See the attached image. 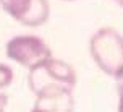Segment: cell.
Segmentation results:
<instances>
[{"instance_id": "obj_1", "label": "cell", "mask_w": 123, "mask_h": 112, "mask_svg": "<svg viewBox=\"0 0 123 112\" xmlns=\"http://www.w3.org/2000/svg\"><path fill=\"white\" fill-rule=\"evenodd\" d=\"M92 60L104 73L118 78L123 72V36L113 28H100L89 41Z\"/></svg>"}, {"instance_id": "obj_2", "label": "cell", "mask_w": 123, "mask_h": 112, "mask_svg": "<svg viewBox=\"0 0 123 112\" xmlns=\"http://www.w3.org/2000/svg\"><path fill=\"white\" fill-rule=\"evenodd\" d=\"M28 86L34 94L47 88H65L73 91L76 86V72L70 63L50 57L29 70Z\"/></svg>"}, {"instance_id": "obj_3", "label": "cell", "mask_w": 123, "mask_h": 112, "mask_svg": "<svg viewBox=\"0 0 123 112\" xmlns=\"http://www.w3.org/2000/svg\"><path fill=\"white\" fill-rule=\"evenodd\" d=\"M6 57L21 67L32 68L52 57V50L39 36L19 34L6 42Z\"/></svg>"}, {"instance_id": "obj_4", "label": "cell", "mask_w": 123, "mask_h": 112, "mask_svg": "<svg viewBox=\"0 0 123 112\" xmlns=\"http://www.w3.org/2000/svg\"><path fill=\"white\" fill-rule=\"evenodd\" d=\"M0 5L13 20L29 28L42 26L49 20L47 0H0Z\"/></svg>"}, {"instance_id": "obj_5", "label": "cell", "mask_w": 123, "mask_h": 112, "mask_svg": "<svg viewBox=\"0 0 123 112\" xmlns=\"http://www.w3.org/2000/svg\"><path fill=\"white\" fill-rule=\"evenodd\" d=\"M34 109L41 112H73V91L65 88H47L36 94Z\"/></svg>"}, {"instance_id": "obj_6", "label": "cell", "mask_w": 123, "mask_h": 112, "mask_svg": "<svg viewBox=\"0 0 123 112\" xmlns=\"http://www.w3.org/2000/svg\"><path fill=\"white\" fill-rule=\"evenodd\" d=\"M13 76H15V73H13L12 67L6 63H0V91L12 85Z\"/></svg>"}, {"instance_id": "obj_7", "label": "cell", "mask_w": 123, "mask_h": 112, "mask_svg": "<svg viewBox=\"0 0 123 112\" xmlns=\"http://www.w3.org/2000/svg\"><path fill=\"white\" fill-rule=\"evenodd\" d=\"M115 80L118 81V112H123V72Z\"/></svg>"}, {"instance_id": "obj_8", "label": "cell", "mask_w": 123, "mask_h": 112, "mask_svg": "<svg viewBox=\"0 0 123 112\" xmlns=\"http://www.w3.org/2000/svg\"><path fill=\"white\" fill-rule=\"evenodd\" d=\"M6 102H8V98H6V94H3L0 91V112H5L6 109Z\"/></svg>"}, {"instance_id": "obj_9", "label": "cell", "mask_w": 123, "mask_h": 112, "mask_svg": "<svg viewBox=\"0 0 123 112\" xmlns=\"http://www.w3.org/2000/svg\"><path fill=\"white\" fill-rule=\"evenodd\" d=\"M117 2H118V3H120V5L123 7V0H117Z\"/></svg>"}, {"instance_id": "obj_10", "label": "cell", "mask_w": 123, "mask_h": 112, "mask_svg": "<svg viewBox=\"0 0 123 112\" xmlns=\"http://www.w3.org/2000/svg\"><path fill=\"white\" fill-rule=\"evenodd\" d=\"M68 2H71V0H68Z\"/></svg>"}]
</instances>
